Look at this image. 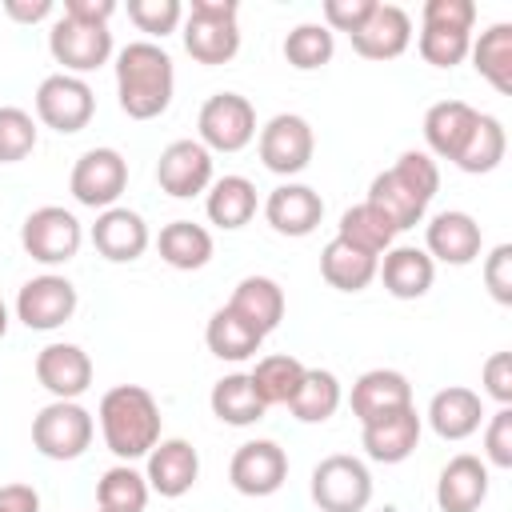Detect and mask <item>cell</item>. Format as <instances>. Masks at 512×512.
Here are the masks:
<instances>
[{
    "label": "cell",
    "instance_id": "1",
    "mask_svg": "<svg viewBox=\"0 0 512 512\" xmlns=\"http://www.w3.org/2000/svg\"><path fill=\"white\" fill-rule=\"evenodd\" d=\"M176 88L172 56L156 40H132L116 52V96L128 120H156L168 112Z\"/></svg>",
    "mask_w": 512,
    "mask_h": 512
},
{
    "label": "cell",
    "instance_id": "2",
    "mask_svg": "<svg viewBox=\"0 0 512 512\" xmlns=\"http://www.w3.org/2000/svg\"><path fill=\"white\" fill-rule=\"evenodd\" d=\"M96 420H100V436H104L108 452L120 464H132V460L148 456L156 448V440H160V404L140 384L108 388L100 396Z\"/></svg>",
    "mask_w": 512,
    "mask_h": 512
},
{
    "label": "cell",
    "instance_id": "3",
    "mask_svg": "<svg viewBox=\"0 0 512 512\" xmlns=\"http://www.w3.org/2000/svg\"><path fill=\"white\" fill-rule=\"evenodd\" d=\"M240 4L236 0H192L184 16V52L196 64H228L240 52Z\"/></svg>",
    "mask_w": 512,
    "mask_h": 512
},
{
    "label": "cell",
    "instance_id": "4",
    "mask_svg": "<svg viewBox=\"0 0 512 512\" xmlns=\"http://www.w3.org/2000/svg\"><path fill=\"white\" fill-rule=\"evenodd\" d=\"M96 420L76 400H52L32 416V448L48 460H76L88 452Z\"/></svg>",
    "mask_w": 512,
    "mask_h": 512
},
{
    "label": "cell",
    "instance_id": "5",
    "mask_svg": "<svg viewBox=\"0 0 512 512\" xmlns=\"http://www.w3.org/2000/svg\"><path fill=\"white\" fill-rule=\"evenodd\" d=\"M312 500L320 512H364L372 500V472L360 456L332 452L312 468Z\"/></svg>",
    "mask_w": 512,
    "mask_h": 512
},
{
    "label": "cell",
    "instance_id": "6",
    "mask_svg": "<svg viewBox=\"0 0 512 512\" xmlns=\"http://www.w3.org/2000/svg\"><path fill=\"white\" fill-rule=\"evenodd\" d=\"M96 112V92L88 88L84 76H68V72H52L40 80L36 88V120L60 136H72L80 128H88Z\"/></svg>",
    "mask_w": 512,
    "mask_h": 512
},
{
    "label": "cell",
    "instance_id": "7",
    "mask_svg": "<svg viewBox=\"0 0 512 512\" xmlns=\"http://www.w3.org/2000/svg\"><path fill=\"white\" fill-rule=\"evenodd\" d=\"M196 128L208 152H240L256 140V108L240 92H216L200 104Z\"/></svg>",
    "mask_w": 512,
    "mask_h": 512
},
{
    "label": "cell",
    "instance_id": "8",
    "mask_svg": "<svg viewBox=\"0 0 512 512\" xmlns=\"http://www.w3.org/2000/svg\"><path fill=\"white\" fill-rule=\"evenodd\" d=\"M20 244L40 264H68L80 252V244H84V228H80V220L68 208L44 204V208H36V212L24 216Z\"/></svg>",
    "mask_w": 512,
    "mask_h": 512
},
{
    "label": "cell",
    "instance_id": "9",
    "mask_svg": "<svg viewBox=\"0 0 512 512\" xmlns=\"http://www.w3.org/2000/svg\"><path fill=\"white\" fill-rule=\"evenodd\" d=\"M256 152L264 160L268 172L276 176H296L312 164V152H316V136H312V124L296 112H276L260 136H256Z\"/></svg>",
    "mask_w": 512,
    "mask_h": 512
},
{
    "label": "cell",
    "instance_id": "10",
    "mask_svg": "<svg viewBox=\"0 0 512 512\" xmlns=\"http://www.w3.org/2000/svg\"><path fill=\"white\" fill-rule=\"evenodd\" d=\"M68 188L76 196V204L84 208H112L124 188H128V160L116 152V148H88L76 164H72V176H68Z\"/></svg>",
    "mask_w": 512,
    "mask_h": 512
},
{
    "label": "cell",
    "instance_id": "11",
    "mask_svg": "<svg viewBox=\"0 0 512 512\" xmlns=\"http://www.w3.org/2000/svg\"><path fill=\"white\" fill-rule=\"evenodd\" d=\"M80 296H76V284L68 276H56V272H44V276H32L20 296H16V320L32 332H52L60 324L72 320Z\"/></svg>",
    "mask_w": 512,
    "mask_h": 512
},
{
    "label": "cell",
    "instance_id": "12",
    "mask_svg": "<svg viewBox=\"0 0 512 512\" xmlns=\"http://www.w3.org/2000/svg\"><path fill=\"white\" fill-rule=\"evenodd\" d=\"M48 52L56 64H64L68 76L96 72L112 56V32L100 24H76V20L60 16L48 32Z\"/></svg>",
    "mask_w": 512,
    "mask_h": 512
},
{
    "label": "cell",
    "instance_id": "13",
    "mask_svg": "<svg viewBox=\"0 0 512 512\" xmlns=\"http://www.w3.org/2000/svg\"><path fill=\"white\" fill-rule=\"evenodd\" d=\"M228 480L240 496H272L288 480V456L276 440H248L232 452Z\"/></svg>",
    "mask_w": 512,
    "mask_h": 512
},
{
    "label": "cell",
    "instance_id": "14",
    "mask_svg": "<svg viewBox=\"0 0 512 512\" xmlns=\"http://www.w3.org/2000/svg\"><path fill=\"white\" fill-rule=\"evenodd\" d=\"M156 184L176 200L208 192V184H212V152L200 140H172L156 160Z\"/></svg>",
    "mask_w": 512,
    "mask_h": 512
},
{
    "label": "cell",
    "instance_id": "15",
    "mask_svg": "<svg viewBox=\"0 0 512 512\" xmlns=\"http://www.w3.org/2000/svg\"><path fill=\"white\" fill-rule=\"evenodd\" d=\"M420 428H424V416L416 412V404H408V408H396L388 416H376V420L360 424V444H364L368 460L400 464V460H408L416 452Z\"/></svg>",
    "mask_w": 512,
    "mask_h": 512
},
{
    "label": "cell",
    "instance_id": "16",
    "mask_svg": "<svg viewBox=\"0 0 512 512\" xmlns=\"http://www.w3.org/2000/svg\"><path fill=\"white\" fill-rule=\"evenodd\" d=\"M36 380L52 392V400H76L92 384V356L68 340L44 344L36 352Z\"/></svg>",
    "mask_w": 512,
    "mask_h": 512
},
{
    "label": "cell",
    "instance_id": "17",
    "mask_svg": "<svg viewBox=\"0 0 512 512\" xmlns=\"http://www.w3.org/2000/svg\"><path fill=\"white\" fill-rule=\"evenodd\" d=\"M92 248L104 256V260H112V264H132V260H140L144 252H148V224H144V216L140 212H132V208H120V204H112V208H104L100 216H96V224H92Z\"/></svg>",
    "mask_w": 512,
    "mask_h": 512
},
{
    "label": "cell",
    "instance_id": "18",
    "mask_svg": "<svg viewBox=\"0 0 512 512\" xmlns=\"http://www.w3.org/2000/svg\"><path fill=\"white\" fill-rule=\"evenodd\" d=\"M480 244H484L480 224L468 212H460V208L436 212L428 220V228H424V252L432 256V264L440 260V264L464 268V264H472L480 256Z\"/></svg>",
    "mask_w": 512,
    "mask_h": 512
},
{
    "label": "cell",
    "instance_id": "19",
    "mask_svg": "<svg viewBox=\"0 0 512 512\" xmlns=\"http://www.w3.org/2000/svg\"><path fill=\"white\" fill-rule=\"evenodd\" d=\"M200 476V456L188 440L180 436H168V440H156V448L148 452V492L164 496V500H180L184 492H192Z\"/></svg>",
    "mask_w": 512,
    "mask_h": 512
},
{
    "label": "cell",
    "instance_id": "20",
    "mask_svg": "<svg viewBox=\"0 0 512 512\" xmlns=\"http://www.w3.org/2000/svg\"><path fill=\"white\" fill-rule=\"evenodd\" d=\"M348 40L364 60H396L412 44V20L400 4H376L372 16Z\"/></svg>",
    "mask_w": 512,
    "mask_h": 512
},
{
    "label": "cell",
    "instance_id": "21",
    "mask_svg": "<svg viewBox=\"0 0 512 512\" xmlns=\"http://www.w3.org/2000/svg\"><path fill=\"white\" fill-rule=\"evenodd\" d=\"M264 220L272 224V232L280 236H308L316 232V224L324 220V200L316 188L308 184H280L268 192L264 200Z\"/></svg>",
    "mask_w": 512,
    "mask_h": 512
},
{
    "label": "cell",
    "instance_id": "22",
    "mask_svg": "<svg viewBox=\"0 0 512 512\" xmlns=\"http://www.w3.org/2000/svg\"><path fill=\"white\" fill-rule=\"evenodd\" d=\"M348 404H352V416L360 424H368L376 416H388L396 408H408L412 404V384L396 368H368L364 376H356Z\"/></svg>",
    "mask_w": 512,
    "mask_h": 512
},
{
    "label": "cell",
    "instance_id": "23",
    "mask_svg": "<svg viewBox=\"0 0 512 512\" xmlns=\"http://www.w3.org/2000/svg\"><path fill=\"white\" fill-rule=\"evenodd\" d=\"M484 500H488V464L480 456H468V452L452 456L436 480L440 512H476Z\"/></svg>",
    "mask_w": 512,
    "mask_h": 512
},
{
    "label": "cell",
    "instance_id": "24",
    "mask_svg": "<svg viewBox=\"0 0 512 512\" xmlns=\"http://www.w3.org/2000/svg\"><path fill=\"white\" fill-rule=\"evenodd\" d=\"M480 112L464 100H440L424 112V144H428V156L436 160H456L460 148L468 144L472 128H476Z\"/></svg>",
    "mask_w": 512,
    "mask_h": 512
},
{
    "label": "cell",
    "instance_id": "25",
    "mask_svg": "<svg viewBox=\"0 0 512 512\" xmlns=\"http://www.w3.org/2000/svg\"><path fill=\"white\" fill-rule=\"evenodd\" d=\"M480 420H484V400L464 384L440 388L428 404V424L440 440H468L472 432H480Z\"/></svg>",
    "mask_w": 512,
    "mask_h": 512
},
{
    "label": "cell",
    "instance_id": "26",
    "mask_svg": "<svg viewBox=\"0 0 512 512\" xmlns=\"http://www.w3.org/2000/svg\"><path fill=\"white\" fill-rule=\"evenodd\" d=\"M376 276L384 280L388 296H396V300H420L432 288V280H436V264H432V256L424 248L396 244L376 264Z\"/></svg>",
    "mask_w": 512,
    "mask_h": 512
},
{
    "label": "cell",
    "instance_id": "27",
    "mask_svg": "<svg viewBox=\"0 0 512 512\" xmlns=\"http://www.w3.org/2000/svg\"><path fill=\"white\" fill-rule=\"evenodd\" d=\"M228 308L248 320L260 336H268L280 320H284V288L272 276H244L228 300Z\"/></svg>",
    "mask_w": 512,
    "mask_h": 512
},
{
    "label": "cell",
    "instance_id": "28",
    "mask_svg": "<svg viewBox=\"0 0 512 512\" xmlns=\"http://www.w3.org/2000/svg\"><path fill=\"white\" fill-rule=\"evenodd\" d=\"M204 212L216 228L224 232H236L244 228L252 216H256V184L248 176H220L208 184V200H204Z\"/></svg>",
    "mask_w": 512,
    "mask_h": 512
},
{
    "label": "cell",
    "instance_id": "29",
    "mask_svg": "<svg viewBox=\"0 0 512 512\" xmlns=\"http://www.w3.org/2000/svg\"><path fill=\"white\" fill-rule=\"evenodd\" d=\"M156 248H160V260L176 272H196L212 260V232L196 220H172L160 228L156 236Z\"/></svg>",
    "mask_w": 512,
    "mask_h": 512
},
{
    "label": "cell",
    "instance_id": "30",
    "mask_svg": "<svg viewBox=\"0 0 512 512\" xmlns=\"http://www.w3.org/2000/svg\"><path fill=\"white\" fill-rule=\"evenodd\" d=\"M376 264H380V256H368V252L352 248L340 236H332L324 244V252H320V276L336 292H364L376 280Z\"/></svg>",
    "mask_w": 512,
    "mask_h": 512
},
{
    "label": "cell",
    "instance_id": "31",
    "mask_svg": "<svg viewBox=\"0 0 512 512\" xmlns=\"http://www.w3.org/2000/svg\"><path fill=\"white\" fill-rule=\"evenodd\" d=\"M208 404H212V416L224 420V424H232V428H248L256 420H264V412H268V404L260 400V392H256V384H252L248 372L220 376L212 384Z\"/></svg>",
    "mask_w": 512,
    "mask_h": 512
},
{
    "label": "cell",
    "instance_id": "32",
    "mask_svg": "<svg viewBox=\"0 0 512 512\" xmlns=\"http://www.w3.org/2000/svg\"><path fill=\"white\" fill-rule=\"evenodd\" d=\"M472 56V68L500 92V96H512V24H492L480 32V40H472L468 48Z\"/></svg>",
    "mask_w": 512,
    "mask_h": 512
},
{
    "label": "cell",
    "instance_id": "33",
    "mask_svg": "<svg viewBox=\"0 0 512 512\" xmlns=\"http://www.w3.org/2000/svg\"><path fill=\"white\" fill-rule=\"evenodd\" d=\"M204 344H208V352H212L216 360H232V364H236V360L256 356L260 344H264V336L224 304V308L212 312V320H208V328H204Z\"/></svg>",
    "mask_w": 512,
    "mask_h": 512
},
{
    "label": "cell",
    "instance_id": "34",
    "mask_svg": "<svg viewBox=\"0 0 512 512\" xmlns=\"http://www.w3.org/2000/svg\"><path fill=\"white\" fill-rule=\"evenodd\" d=\"M368 204H376L388 220H392V228L396 232H404V228H416L420 220H424V212H428V204L416 196V192H408V184L388 168V172H380V176H372V184H368V196H364Z\"/></svg>",
    "mask_w": 512,
    "mask_h": 512
},
{
    "label": "cell",
    "instance_id": "35",
    "mask_svg": "<svg viewBox=\"0 0 512 512\" xmlns=\"http://www.w3.org/2000/svg\"><path fill=\"white\" fill-rule=\"evenodd\" d=\"M336 236H340V240H348L352 248L368 252V256H380V252H388V248H392L396 228H392V220H388L376 204L360 200V204L344 208V216H340V232H336Z\"/></svg>",
    "mask_w": 512,
    "mask_h": 512
},
{
    "label": "cell",
    "instance_id": "36",
    "mask_svg": "<svg viewBox=\"0 0 512 512\" xmlns=\"http://www.w3.org/2000/svg\"><path fill=\"white\" fill-rule=\"evenodd\" d=\"M340 400H344V392H340L336 372H328V368H304V380H300L296 396L288 400V408H292V416L300 424H324L340 408Z\"/></svg>",
    "mask_w": 512,
    "mask_h": 512
},
{
    "label": "cell",
    "instance_id": "37",
    "mask_svg": "<svg viewBox=\"0 0 512 512\" xmlns=\"http://www.w3.org/2000/svg\"><path fill=\"white\" fill-rule=\"evenodd\" d=\"M148 480L132 464H112L96 480V508L104 512H144L148 508Z\"/></svg>",
    "mask_w": 512,
    "mask_h": 512
},
{
    "label": "cell",
    "instance_id": "38",
    "mask_svg": "<svg viewBox=\"0 0 512 512\" xmlns=\"http://www.w3.org/2000/svg\"><path fill=\"white\" fill-rule=\"evenodd\" d=\"M504 152H508L504 124H500L496 116L480 112V120H476V128H472V136H468V144L460 148V156H456L452 164H456L460 172L480 176V172H492V168L504 160Z\"/></svg>",
    "mask_w": 512,
    "mask_h": 512
},
{
    "label": "cell",
    "instance_id": "39",
    "mask_svg": "<svg viewBox=\"0 0 512 512\" xmlns=\"http://www.w3.org/2000/svg\"><path fill=\"white\" fill-rule=\"evenodd\" d=\"M248 376H252L260 400L272 408V404H288V400L296 396V388H300V380H304V364H300L296 356H288V352H276V356L256 360V368H252Z\"/></svg>",
    "mask_w": 512,
    "mask_h": 512
},
{
    "label": "cell",
    "instance_id": "40",
    "mask_svg": "<svg viewBox=\"0 0 512 512\" xmlns=\"http://www.w3.org/2000/svg\"><path fill=\"white\" fill-rule=\"evenodd\" d=\"M336 52V40L324 24H296L288 36H284V60L296 68V72H316L332 60Z\"/></svg>",
    "mask_w": 512,
    "mask_h": 512
},
{
    "label": "cell",
    "instance_id": "41",
    "mask_svg": "<svg viewBox=\"0 0 512 512\" xmlns=\"http://www.w3.org/2000/svg\"><path fill=\"white\" fill-rule=\"evenodd\" d=\"M36 148V120L16 104H0V164H16Z\"/></svg>",
    "mask_w": 512,
    "mask_h": 512
},
{
    "label": "cell",
    "instance_id": "42",
    "mask_svg": "<svg viewBox=\"0 0 512 512\" xmlns=\"http://www.w3.org/2000/svg\"><path fill=\"white\" fill-rule=\"evenodd\" d=\"M420 56L432 64V68H456L468 48H472V32H456V28H420V40H416Z\"/></svg>",
    "mask_w": 512,
    "mask_h": 512
},
{
    "label": "cell",
    "instance_id": "43",
    "mask_svg": "<svg viewBox=\"0 0 512 512\" xmlns=\"http://www.w3.org/2000/svg\"><path fill=\"white\" fill-rule=\"evenodd\" d=\"M128 20H132L140 32L164 40L168 32L180 28V20H184V4H180V0H128Z\"/></svg>",
    "mask_w": 512,
    "mask_h": 512
},
{
    "label": "cell",
    "instance_id": "44",
    "mask_svg": "<svg viewBox=\"0 0 512 512\" xmlns=\"http://www.w3.org/2000/svg\"><path fill=\"white\" fill-rule=\"evenodd\" d=\"M392 172L408 184V192H416L424 204H432V196L440 192V168H436V160L428 156V152H420V148H408V152H400V160L392 164Z\"/></svg>",
    "mask_w": 512,
    "mask_h": 512
},
{
    "label": "cell",
    "instance_id": "45",
    "mask_svg": "<svg viewBox=\"0 0 512 512\" xmlns=\"http://www.w3.org/2000/svg\"><path fill=\"white\" fill-rule=\"evenodd\" d=\"M484 460L492 468H512V408H496L484 428Z\"/></svg>",
    "mask_w": 512,
    "mask_h": 512
},
{
    "label": "cell",
    "instance_id": "46",
    "mask_svg": "<svg viewBox=\"0 0 512 512\" xmlns=\"http://www.w3.org/2000/svg\"><path fill=\"white\" fill-rule=\"evenodd\" d=\"M472 24H476V4L472 0H428L424 4V28L472 32Z\"/></svg>",
    "mask_w": 512,
    "mask_h": 512
},
{
    "label": "cell",
    "instance_id": "47",
    "mask_svg": "<svg viewBox=\"0 0 512 512\" xmlns=\"http://www.w3.org/2000/svg\"><path fill=\"white\" fill-rule=\"evenodd\" d=\"M484 288L496 304H512V244H496L484 256Z\"/></svg>",
    "mask_w": 512,
    "mask_h": 512
},
{
    "label": "cell",
    "instance_id": "48",
    "mask_svg": "<svg viewBox=\"0 0 512 512\" xmlns=\"http://www.w3.org/2000/svg\"><path fill=\"white\" fill-rule=\"evenodd\" d=\"M380 0H324V28L328 32H356Z\"/></svg>",
    "mask_w": 512,
    "mask_h": 512
},
{
    "label": "cell",
    "instance_id": "49",
    "mask_svg": "<svg viewBox=\"0 0 512 512\" xmlns=\"http://www.w3.org/2000/svg\"><path fill=\"white\" fill-rule=\"evenodd\" d=\"M484 392H488L500 408L512 404V352H492V356L484 360Z\"/></svg>",
    "mask_w": 512,
    "mask_h": 512
},
{
    "label": "cell",
    "instance_id": "50",
    "mask_svg": "<svg viewBox=\"0 0 512 512\" xmlns=\"http://www.w3.org/2000/svg\"><path fill=\"white\" fill-rule=\"evenodd\" d=\"M64 16L76 20V24L108 28V20L116 16V0H64Z\"/></svg>",
    "mask_w": 512,
    "mask_h": 512
},
{
    "label": "cell",
    "instance_id": "51",
    "mask_svg": "<svg viewBox=\"0 0 512 512\" xmlns=\"http://www.w3.org/2000/svg\"><path fill=\"white\" fill-rule=\"evenodd\" d=\"M0 512H40V492L32 484H4Z\"/></svg>",
    "mask_w": 512,
    "mask_h": 512
},
{
    "label": "cell",
    "instance_id": "52",
    "mask_svg": "<svg viewBox=\"0 0 512 512\" xmlns=\"http://www.w3.org/2000/svg\"><path fill=\"white\" fill-rule=\"evenodd\" d=\"M4 12L16 24H40L44 16H52V0H4Z\"/></svg>",
    "mask_w": 512,
    "mask_h": 512
},
{
    "label": "cell",
    "instance_id": "53",
    "mask_svg": "<svg viewBox=\"0 0 512 512\" xmlns=\"http://www.w3.org/2000/svg\"><path fill=\"white\" fill-rule=\"evenodd\" d=\"M4 332H8V304L0 300V340H4Z\"/></svg>",
    "mask_w": 512,
    "mask_h": 512
},
{
    "label": "cell",
    "instance_id": "54",
    "mask_svg": "<svg viewBox=\"0 0 512 512\" xmlns=\"http://www.w3.org/2000/svg\"><path fill=\"white\" fill-rule=\"evenodd\" d=\"M96 512H104V508H96Z\"/></svg>",
    "mask_w": 512,
    "mask_h": 512
}]
</instances>
